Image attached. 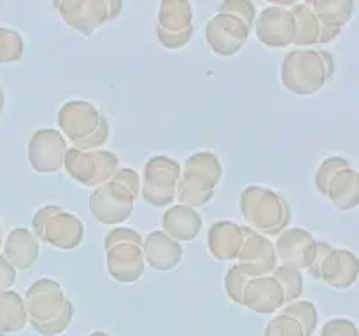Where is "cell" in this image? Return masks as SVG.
Listing matches in <instances>:
<instances>
[{"label":"cell","instance_id":"obj_36","mask_svg":"<svg viewBox=\"0 0 359 336\" xmlns=\"http://www.w3.org/2000/svg\"><path fill=\"white\" fill-rule=\"evenodd\" d=\"M4 104H6V97H4V91H2V88H0V112L4 111Z\"/></svg>","mask_w":359,"mask_h":336},{"label":"cell","instance_id":"obj_23","mask_svg":"<svg viewBox=\"0 0 359 336\" xmlns=\"http://www.w3.org/2000/svg\"><path fill=\"white\" fill-rule=\"evenodd\" d=\"M41 247L35 234L27 227H16L11 231L4 244V255L14 266V270H30L37 262Z\"/></svg>","mask_w":359,"mask_h":336},{"label":"cell","instance_id":"obj_12","mask_svg":"<svg viewBox=\"0 0 359 336\" xmlns=\"http://www.w3.org/2000/svg\"><path fill=\"white\" fill-rule=\"evenodd\" d=\"M60 18L74 30L84 35H91L102 24L112 21L123 9V2L118 0H65L56 2Z\"/></svg>","mask_w":359,"mask_h":336},{"label":"cell","instance_id":"obj_35","mask_svg":"<svg viewBox=\"0 0 359 336\" xmlns=\"http://www.w3.org/2000/svg\"><path fill=\"white\" fill-rule=\"evenodd\" d=\"M16 282V270L6 259V255L0 254V293L9 290Z\"/></svg>","mask_w":359,"mask_h":336},{"label":"cell","instance_id":"obj_2","mask_svg":"<svg viewBox=\"0 0 359 336\" xmlns=\"http://www.w3.org/2000/svg\"><path fill=\"white\" fill-rule=\"evenodd\" d=\"M140 192V177L132 168H118L105 184L90 196V210L102 224H121L132 216Z\"/></svg>","mask_w":359,"mask_h":336},{"label":"cell","instance_id":"obj_19","mask_svg":"<svg viewBox=\"0 0 359 336\" xmlns=\"http://www.w3.org/2000/svg\"><path fill=\"white\" fill-rule=\"evenodd\" d=\"M284 290L280 284L269 276H256L248 279L242 294V307L256 312V314H273L276 310L284 307Z\"/></svg>","mask_w":359,"mask_h":336},{"label":"cell","instance_id":"obj_18","mask_svg":"<svg viewBox=\"0 0 359 336\" xmlns=\"http://www.w3.org/2000/svg\"><path fill=\"white\" fill-rule=\"evenodd\" d=\"M251 28L233 14L217 13L205 27L207 44L217 56H233L249 38Z\"/></svg>","mask_w":359,"mask_h":336},{"label":"cell","instance_id":"obj_28","mask_svg":"<svg viewBox=\"0 0 359 336\" xmlns=\"http://www.w3.org/2000/svg\"><path fill=\"white\" fill-rule=\"evenodd\" d=\"M272 276L283 287L284 303L290 304L300 300V296L304 294V275H302V270L293 268V266L279 265L276 272L272 273Z\"/></svg>","mask_w":359,"mask_h":336},{"label":"cell","instance_id":"obj_3","mask_svg":"<svg viewBox=\"0 0 359 336\" xmlns=\"http://www.w3.org/2000/svg\"><path fill=\"white\" fill-rule=\"evenodd\" d=\"M335 72V62L326 51L297 49L287 52L280 66V80L294 94H314Z\"/></svg>","mask_w":359,"mask_h":336},{"label":"cell","instance_id":"obj_9","mask_svg":"<svg viewBox=\"0 0 359 336\" xmlns=\"http://www.w3.org/2000/svg\"><path fill=\"white\" fill-rule=\"evenodd\" d=\"M316 188L339 210H353L359 205V172L344 158L323 161L316 174Z\"/></svg>","mask_w":359,"mask_h":336},{"label":"cell","instance_id":"obj_4","mask_svg":"<svg viewBox=\"0 0 359 336\" xmlns=\"http://www.w3.org/2000/svg\"><path fill=\"white\" fill-rule=\"evenodd\" d=\"M241 209L245 226L263 237H277L291 223V209L286 200L272 189L249 186L241 195Z\"/></svg>","mask_w":359,"mask_h":336},{"label":"cell","instance_id":"obj_37","mask_svg":"<svg viewBox=\"0 0 359 336\" xmlns=\"http://www.w3.org/2000/svg\"><path fill=\"white\" fill-rule=\"evenodd\" d=\"M90 336H109V335H105V332H102V331H93Z\"/></svg>","mask_w":359,"mask_h":336},{"label":"cell","instance_id":"obj_33","mask_svg":"<svg viewBox=\"0 0 359 336\" xmlns=\"http://www.w3.org/2000/svg\"><path fill=\"white\" fill-rule=\"evenodd\" d=\"M248 279L249 276L244 275L237 265L231 266V268L228 270L226 279H224V287H226L228 298H230L235 304H242V294H244V287Z\"/></svg>","mask_w":359,"mask_h":336},{"label":"cell","instance_id":"obj_13","mask_svg":"<svg viewBox=\"0 0 359 336\" xmlns=\"http://www.w3.org/2000/svg\"><path fill=\"white\" fill-rule=\"evenodd\" d=\"M293 2H277L265 7L259 14H256L255 30L256 37L266 48L280 49L293 44L297 37V23L294 16L287 7Z\"/></svg>","mask_w":359,"mask_h":336},{"label":"cell","instance_id":"obj_15","mask_svg":"<svg viewBox=\"0 0 359 336\" xmlns=\"http://www.w3.org/2000/svg\"><path fill=\"white\" fill-rule=\"evenodd\" d=\"M321 247L323 241L316 240L309 231L290 227V230H284L277 238L276 252L279 265L311 272L318 262Z\"/></svg>","mask_w":359,"mask_h":336},{"label":"cell","instance_id":"obj_21","mask_svg":"<svg viewBox=\"0 0 359 336\" xmlns=\"http://www.w3.org/2000/svg\"><path fill=\"white\" fill-rule=\"evenodd\" d=\"M207 245L216 261L226 262L238 259L244 245V226H238L231 220H217L210 226Z\"/></svg>","mask_w":359,"mask_h":336},{"label":"cell","instance_id":"obj_26","mask_svg":"<svg viewBox=\"0 0 359 336\" xmlns=\"http://www.w3.org/2000/svg\"><path fill=\"white\" fill-rule=\"evenodd\" d=\"M28 324L25 301L16 290L0 293V336L21 331Z\"/></svg>","mask_w":359,"mask_h":336},{"label":"cell","instance_id":"obj_22","mask_svg":"<svg viewBox=\"0 0 359 336\" xmlns=\"http://www.w3.org/2000/svg\"><path fill=\"white\" fill-rule=\"evenodd\" d=\"M144 259L158 272H170L181 262L182 247L179 241L168 237L165 231H153L142 241Z\"/></svg>","mask_w":359,"mask_h":336},{"label":"cell","instance_id":"obj_24","mask_svg":"<svg viewBox=\"0 0 359 336\" xmlns=\"http://www.w3.org/2000/svg\"><path fill=\"white\" fill-rule=\"evenodd\" d=\"M202 217L195 209L184 205H174L161 217L163 231L175 241H189L202 231Z\"/></svg>","mask_w":359,"mask_h":336},{"label":"cell","instance_id":"obj_30","mask_svg":"<svg viewBox=\"0 0 359 336\" xmlns=\"http://www.w3.org/2000/svg\"><path fill=\"white\" fill-rule=\"evenodd\" d=\"M283 312L284 314L293 315L294 318H298L300 324L304 326L305 335L307 336H312V332H314L316 328H318L319 315H318V310H316L314 303H311V301H294V303H290L286 304V307H283Z\"/></svg>","mask_w":359,"mask_h":336},{"label":"cell","instance_id":"obj_17","mask_svg":"<svg viewBox=\"0 0 359 336\" xmlns=\"http://www.w3.org/2000/svg\"><path fill=\"white\" fill-rule=\"evenodd\" d=\"M67 150L69 147L62 132L42 128L37 130L28 142V161L37 174H55L63 168Z\"/></svg>","mask_w":359,"mask_h":336},{"label":"cell","instance_id":"obj_14","mask_svg":"<svg viewBox=\"0 0 359 336\" xmlns=\"http://www.w3.org/2000/svg\"><path fill=\"white\" fill-rule=\"evenodd\" d=\"M158 38L167 49H181L193 35V7L184 0H167L158 10Z\"/></svg>","mask_w":359,"mask_h":336},{"label":"cell","instance_id":"obj_6","mask_svg":"<svg viewBox=\"0 0 359 336\" xmlns=\"http://www.w3.org/2000/svg\"><path fill=\"white\" fill-rule=\"evenodd\" d=\"M223 175V167L217 156L210 150H200L186 160L181 167V177L177 184L179 205L196 209L207 205L214 198L217 182Z\"/></svg>","mask_w":359,"mask_h":336},{"label":"cell","instance_id":"obj_27","mask_svg":"<svg viewBox=\"0 0 359 336\" xmlns=\"http://www.w3.org/2000/svg\"><path fill=\"white\" fill-rule=\"evenodd\" d=\"M290 10L293 13L294 23H297V37H294L293 44H321V24H319V20L318 16H316L314 9H312L311 2H293L291 4Z\"/></svg>","mask_w":359,"mask_h":336},{"label":"cell","instance_id":"obj_29","mask_svg":"<svg viewBox=\"0 0 359 336\" xmlns=\"http://www.w3.org/2000/svg\"><path fill=\"white\" fill-rule=\"evenodd\" d=\"M25 42L16 30L0 28V63H16L23 58Z\"/></svg>","mask_w":359,"mask_h":336},{"label":"cell","instance_id":"obj_32","mask_svg":"<svg viewBox=\"0 0 359 336\" xmlns=\"http://www.w3.org/2000/svg\"><path fill=\"white\" fill-rule=\"evenodd\" d=\"M219 13L224 14H233L238 20L244 21L249 28L255 27L256 21V7L252 2L248 0H228V2L221 4Z\"/></svg>","mask_w":359,"mask_h":336},{"label":"cell","instance_id":"obj_11","mask_svg":"<svg viewBox=\"0 0 359 336\" xmlns=\"http://www.w3.org/2000/svg\"><path fill=\"white\" fill-rule=\"evenodd\" d=\"M118 156L111 150H83L69 147L63 168L70 177L86 188H100L118 170Z\"/></svg>","mask_w":359,"mask_h":336},{"label":"cell","instance_id":"obj_31","mask_svg":"<svg viewBox=\"0 0 359 336\" xmlns=\"http://www.w3.org/2000/svg\"><path fill=\"white\" fill-rule=\"evenodd\" d=\"M263 336H307L304 326L293 315L280 312L276 318L269 322Z\"/></svg>","mask_w":359,"mask_h":336},{"label":"cell","instance_id":"obj_25","mask_svg":"<svg viewBox=\"0 0 359 336\" xmlns=\"http://www.w3.org/2000/svg\"><path fill=\"white\" fill-rule=\"evenodd\" d=\"M319 24L323 30L321 44L332 42L339 37L342 27L351 20L353 14V2H311Z\"/></svg>","mask_w":359,"mask_h":336},{"label":"cell","instance_id":"obj_8","mask_svg":"<svg viewBox=\"0 0 359 336\" xmlns=\"http://www.w3.org/2000/svg\"><path fill=\"white\" fill-rule=\"evenodd\" d=\"M32 230L35 238L60 251L79 247L84 238L83 220L55 205L42 206L34 214Z\"/></svg>","mask_w":359,"mask_h":336},{"label":"cell","instance_id":"obj_7","mask_svg":"<svg viewBox=\"0 0 359 336\" xmlns=\"http://www.w3.org/2000/svg\"><path fill=\"white\" fill-rule=\"evenodd\" d=\"M144 238L130 227H114L105 234L104 247L107 252V272L121 284H133L144 275L142 252Z\"/></svg>","mask_w":359,"mask_h":336},{"label":"cell","instance_id":"obj_34","mask_svg":"<svg viewBox=\"0 0 359 336\" xmlns=\"http://www.w3.org/2000/svg\"><path fill=\"white\" fill-rule=\"evenodd\" d=\"M321 336H359V331L349 318H332L325 324Z\"/></svg>","mask_w":359,"mask_h":336},{"label":"cell","instance_id":"obj_20","mask_svg":"<svg viewBox=\"0 0 359 336\" xmlns=\"http://www.w3.org/2000/svg\"><path fill=\"white\" fill-rule=\"evenodd\" d=\"M359 275V259L351 251L332 248L323 259L319 279L333 289H347L356 282Z\"/></svg>","mask_w":359,"mask_h":336},{"label":"cell","instance_id":"obj_16","mask_svg":"<svg viewBox=\"0 0 359 336\" xmlns=\"http://www.w3.org/2000/svg\"><path fill=\"white\" fill-rule=\"evenodd\" d=\"M237 266L249 279L272 275L279 266L276 244L270 238L244 226V245L238 254Z\"/></svg>","mask_w":359,"mask_h":336},{"label":"cell","instance_id":"obj_1","mask_svg":"<svg viewBox=\"0 0 359 336\" xmlns=\"http://www.w3.org/2000/svg\"><path fill=\"white\" fill-rule=\"evenodd\" d=\"M28 324L42 336H56L65 331L74 318V304L53 279H39L25 293Z\"/></svg>","mask_w":359,"mask_h":336},{"label":"cell","instance_id":"obj_5","mask_svg":"<svg viewBox=\"0 0 359 336\" xmlns=\"http://www.w3.org/2000/svg\"><path fill=\"white\" fill-rule=\"evenodd\" d=\"M58 126L76 149L93 150L109 139V122L95 105L84 100H72L62 105Z\"/></svg>","mask_w":359,"mask_h":336},{"label":"cell","instance_id":"obj_10","mask_svg":"<svg viewBox=\"0 0 359 336\" xmlns=\"http://www.w3.org/2000/svg\"><path fill=\"white\" fill-rule=\"evenodd\" d=\"M181 177V164L172 158L158 154L149 158L144 164L140 192L142 198L153 206L172 205L177 195V184Z\"/></svg>","mask_w":359,"mask_h":336},{"label":"cell","instance_id":"obj_38","mask_svg":"<svg viewBox=\"0 0 359 336\" xmlns=\"http://www.w3.org/2000/svg\"><path fill=\"white\" fill-rule=\"evenodd\" d=\"M0 245H2V233H0Z\"/></svg>","mask_w":359,"mask_h":336}]
</instances>
